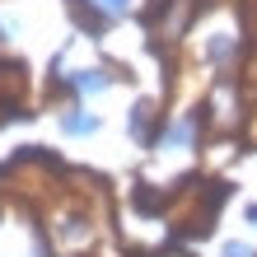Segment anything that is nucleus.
<instances>
[{
  "label": "nucleus",
  "mask_w": 257,
  "mask_h": 257,
  "mask_svg": "<svg viewBox=\"0 0 257 257\" xmlns=\"http://www.w3.org/2000/svg\"><path fill=\"white\" fill-rule=\"evenodd\" d=\"M108 5H112V10H122V5H126V0H108Z\"/></svg>",
  "instance_id": "1"
}]
</instances>
